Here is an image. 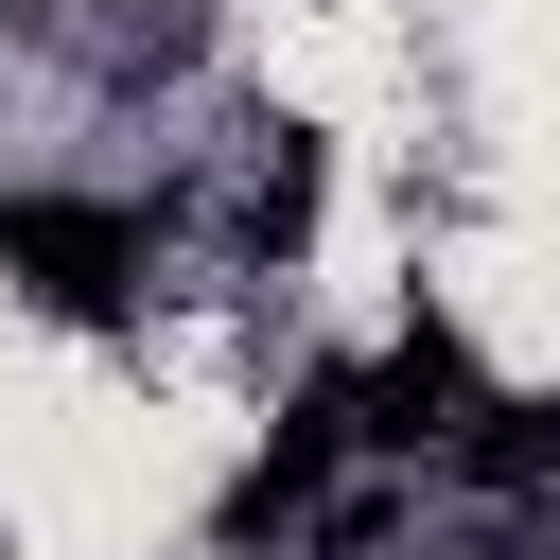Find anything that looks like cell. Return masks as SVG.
<instances>
[{"mask_svg": "<svg viewBox=\"0 0 560 560\" xmlns=\"http://www.w3.org/2000/svg\"><path fill=\"white\" fill-rule=\"evenodd\" d=\"M0 280H18L35 315L105 332V315L140 298V210H105V192H18V210H0Z\"/></svg>", "mask_w": 560, "mask_h": 560, "instance_id": "obj_1", "label": "cell"}, {"mask_svg": "<svg viewBox=\"0 0 560 560\" xmlns=\"http://www.w3.org/2000/svg\"><path fill=\"white\" fill-rule=\"evenodd\" d=\"M332 455H350V368L280 402V438H262V455L228 472V508H210V542H228V560H245V542H280V525H298V508L332 490Z\"/></svg>", "mask_w": 560, "mask_h": 560, "instance_id": "obj_2", "label": "cell"}, {"mask_svg": "<svg viewBox=\"0 0 560 560\" xmlns=\"http://www.w3.org/2000/svg\"><path fill=\"white\" fill-rule=\"evenodd\" d=\"M455 420H472V350H455V315H402L385 368H350V438L420 455V438H455Z\"/></svg>", "mask_w": 560, "mask_h": 560, "instance_id": "obj_3", "label": "cell"}, {"mask_svg": "<svg viewBox=\"0 0 560 560\" xmlns=\"http://www.w3.org/2000/svg\"><path fill=\"white\" fill-rule=\"evenodd\" d=\"M438 455H455L472 490H542V472H560V385H542V402H472Z\"/></svg>", "mask_w": 560, "mask_h": 560, "instance_id": "obj_4", "label": "cell"}, {"mask_svg": "<svg viewBox=\"0 0 560 560\" xmlns=\"http://www.w3.org/2000/svg\"><path fill=\"white\" fill-rule=\"evenodd\" d=\"M315 192H332V158H315V140H280V158L245 175V245H262V262H298V245H315Z\"/></svg>", "mask_w": 560, "mask_h": 560, "instance_id": "obj_5", "label": "cell"}]
</instances>
